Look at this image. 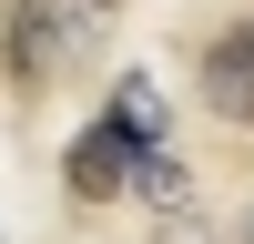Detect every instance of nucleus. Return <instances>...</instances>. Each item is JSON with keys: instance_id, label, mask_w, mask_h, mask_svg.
I'll use <instances>...</instances> for the list:
<instances>
[{"instance_id": "obj_8", "label": "nucleus", "mask_w": 254, "mask_h": 244, "mask_svg": "<svg viewBox=\"0 0 254 244\" xmlns=\"http://www.w3.org/2000/svg\"><path fill=\"white\" fill-rule=\"evenodd\" d=\"M244 244H254V214H244Z\"/></svg>"}, {"instance_id": "obj_3", "label": "nucleus", "mask_w": 254, "mask_h": 244, "mask_svg": "<svg viewBox=\"0 0 254 244\" xmlns=\"http://www.w3.org/2000/svg\"><path fill=\"white\" fill-rule=\"evenodd\" d=\"M203 102H214L224 122H254V20L203 41Z\"/></svg>"}, {"instance_id": "obj_5", "label": "nucleus", "mask_w": 254, "mask_h": 244, "mask_svg": "<svg viewBox=\"0 0 254 244\" xmlns=\"http://www.w3.org/2000/svg\"><path fill=\"white\" fill-rule=\"evenodd\" d=\"M132 193H142V203H163V214H183V203H193V173H183L173 142H153V153L132 163Z\"/></svg>"}, {"instance_id": "obj_6", "label": "nucleus", "mask_w": 254, "mask_h": 244, "mask_svg": "<svg viewBox=\"0 0 254 244\" xmlns=\"http://www.w3.org/2000/svg\"><path fill=\"white\" fill-rule=\"evenodd\" d=\"M153 244H203V234H193V224H163V234H153Z\"/></svg>"}, {"instance_id": "obj_7", "label": "nucleus", "mask_w": 254, "mask_h": 244, "mask_svg": "<svg viewBox=\"0 0 254 244\" xmlns=\"http://www.w3.org/2000/svg\"><path fill=\"white\" fill-rule=\"evenodd\" d=\"M92 10H122V0H92Z\"/></svg>"}, {"instance_id": "obj_4", "label": "nucleus", "mask_w": 254, "mask_h": 244, "mask_svg": "<svg viewBox=\"0 0 254 244\" xmlns=\"http://www.w3.org/2000/svg\"><path fill=\"white\" fill-rule=\"evenodd\" d=\"M112 132H122V142H142V153L173 132V112H163V92H153L142 71H132V81H112Z\"/></svg>"}, {"instance_id": "obj_2", "label": "nucleus", "mask_w": 254, "mask_h": 244, "mask_svg": "<svg viewBox=\"0 0 254 244\" xmlns=\"http://www.w3.org/2000/svg\"><path fill=\"white\" fill-rule=\"evenodd\" d=\"M132 163H142V142H122L112 122H92V132L61 153V173H71L81 203H112V193H132Z\"/></svg>"}, {"instance_id": "obj_1", "label": "nucleus", "mask_w": 254, "mask_h": 244, "mask_svg": "<svg viewBox=\"0 0 254 244\" xmlns=\"http://www.w3.org/2000/svg\"><path fill=\"white\" fill-rule=\"evenodd\" d=\"M81 20L71 0H0V61H10L20 92H41V81H61V61H71Z\"/></svg>"}]
</instances>
